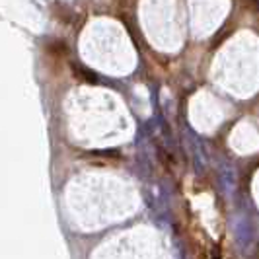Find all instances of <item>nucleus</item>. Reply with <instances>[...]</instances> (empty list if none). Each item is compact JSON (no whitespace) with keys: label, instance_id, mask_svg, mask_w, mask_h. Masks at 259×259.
I'll list each match as a JSON object with an SVG mask.
<instances>
[{"label":"nucleus","instance_id":"f257e3e1","mask_svg":"<svg viewBox=\"0 0 259 259\" xmlns=\"http://www.w3.org/2000/svg\"><path fill=\"white\" fill-rule=\"evenodd\" d=\"M72 70H74V74H76L78 78H82V80H86V82H90V84H96V82H98V76H96L92 70L84 68V66L72 65Z\"/></svg>","mask_w":259,"mask_h":259}]
</instances>
